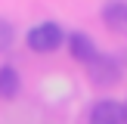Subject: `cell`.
I'll use <instances>...</instances> for the list:
<instances>
[{
	"mask_svg": "<svg viewBox=\"0 0 127 124\" xmlns=\"http://www.w3.org/2000/svg\"><path fill=\"white\" fill-rule=\"evenodd\" d=\"M65 40H68V34L56 22H40V25H34L28 31V47L34 53H56Z\"/></svg>",
	"mask_w": 127,
	"mask_h": 124,
	"instance_id": "1",
	"label": "cell"
},
{
	"mask_svg": "<svg viewBox=\"0 0 127 124\" xmlns=\"http://www.w3.org/2000/svg\"><path fill=\"white\" fill-rule=\"evenodd\" d=\"M68 53H71L81 65H87V68L99 59V50H96V43H93V37L84 34V31H71V34H68Z\"/></svg>",
	"mask_w": 127,
	"mask_h": 124,
	"instance_id": "2",
	"label": "cell"
},
{
	"mask_svg": "<svg viewBox=\"0 0 127 124\" xmlns=\"http://www.w3.org/2000/svg\"><path fill=\"white\" fill-rule=\"evenodd\" d=\"M90 124H124V105L115 99H99L90 109Z\"/></svg>",
	"mask_w": 127,
	"mask_h": 124,
	"instance_id": "3",
	"label": "cell"
},
{
	"mask_svg": "<svg viewBox=\"0 0 127 124\" xmlns=\"http://www.w3.org/2000/svg\"><path fill=\"white\" fill-rule=\"evenodd\" d=\"M19 90H22V78H19V71L12 65H0V99L9 102V99L19 96Z\"/></svg>",
	"mask_w": 127,
	"mask_h": 124,
	"instance_id": "4",
	"label": "cell"
},
{
	"mask_svg": "<svg viewBox=\"0 0 127 124\" xmlns=\"http://www.w3.org/2000/svg\"><path fill=\"white\" fill-rule=\"evenodd\" d=\"M102 22L109 25V28H121V25L127 22V3H121V0L105 3L102 6Z\"/></svg>",
	"mask_w": 127,
	"mask_h": 124,
	"instance_id": "5",
	"label": "cell"
},
{
	"mask_svg": "<svg viewBox=\"0 0 127 124\" xmlns=\"http://www.w3.org/2000/svg\"><path fill=\"white\" fill-rule=\"evenodd\" d=\"M12 40H16V28H12V22L0 19V53H6V50L12 47Z\"/></svg>",
	"mask_w": 127,
	"mask_h": 124,
	"instance_id": "6",
	"label": "cell"
},
{
	"mask_svg": "<svg viewBox=\"0 0 127 124\" xmlns=\"http://www.w3.org/2000/svg\"><path fill=\"white\" fill-rule=\"evenodd\" d=\"M124 124H127V102H124Z\"/></svg>",
	"mask_w": 127,
	"mask_h": 124,
	"instance_id": "7",
	"label": "cell"
}]
</instances>
